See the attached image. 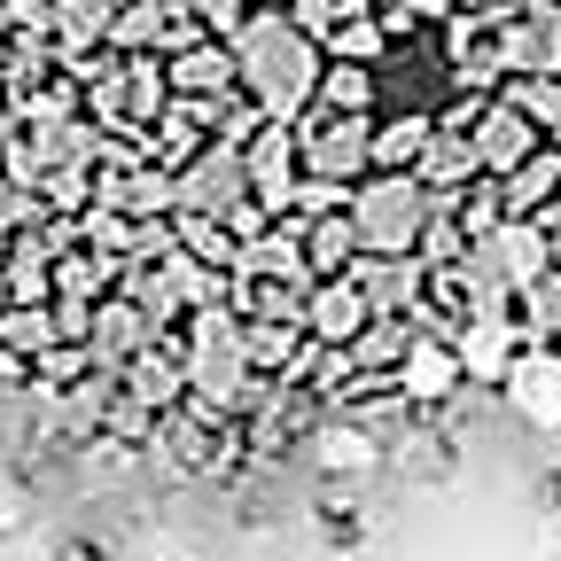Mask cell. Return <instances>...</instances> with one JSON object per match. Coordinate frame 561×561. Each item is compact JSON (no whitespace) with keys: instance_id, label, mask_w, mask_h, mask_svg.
<instances>
[{"instance_id":"1","label":"cell","mask_w":561,"mask_h":561,"mask_svg":"<svg viewBox=\"0 0 561 561\" xmlns=\"http://www.w3.org/2000/svg\"><path fill=\"white\" fill-rule=\"evenodd\" d=\"M234 70H242V94H250L265 117H297V110H312V94H320L328 47H320V32H305L289 9H250V16L234 24Z\"/></svg>"},{"instance_id":"2","label":"cell","mask_w":561,"mask_h":561,"mask_svg":"<svg viewBox=\"0 0 561 561\" xmlns=\"http://www.w3.org/2000/svg\"><path fill=\"white\" fill-rule=\"evenodd\" d=\"M430 180L421 172H367L351 187V227H359V250H413L421 227H430Z\"/></svg>"},{"instance_id":"3","label":"cell","mask_w":561,"mask_h":561,"mask_svg":"<svg viewBox=\"0 0 561 561\" xmlns=\"http://www.w3.org/2000/svg\"><path fill=\"white\" fill-rule=\"evenodd\" d=\"M297 149H305V172L320 180H343L359 187L375 172V117H351V110H297Z\"/></svg>"},{"instance_id":"4","label":"cell","mask_w":561,"mask_h":561,"mask_svg":"<svg viewBox=\"0 0 561 561\" xmlns=\"http://www.w3.org/2000/svg\"><path fill=\"white\" fill-rule=\"evenodd\" d=\"M250 195V164L234 140H203V149L180 164V210H210V219H227V210Z\"/></svg>"},{"instance_id":"5","label":"cell","mask_w":561,"mask_h":561,"mask_svg":"<svg viewBox=\"0 0 561 561\" xmlns=\"http://www.w3.org/2000/svg\"><path fill=\"white\" fill-rule=\"evenodd\" d=\"M500 390H507L515 413L538 421V430H561V343L553 335H523V351H515V367L500 375Z\"/></svg>"},{"instance_id":"6","label":"cell","mask_w":561,"mask_h":561,"mask_svg":"<svg viewBox=\"0 0 561 561\" xmlns=\"http://www.w3.org/2000/svg\"><path fill=\"white\" fill-rule=\"evenodd\" d=\"M94 203L125 210V219H172V210H180V172H164L157 157L102 164V172H94Z\"/></svg>"},{"instance_id":"7","label":"cell","mask_w":561,"mask_h":561,"mask_svg":"<svg viewBox=\"0 0 561 561\" xmlns=\"http://www.w3.org/2000/svg\"><path fill=\"white\" fill-rule=\"evenodd\" d=\"M468 140H476L483 172H515L523 157H538V149H546V125H538L530 110H515L500 87H491V94H483V110H476V125H468Z\"/></svg>"},{"instance_id":"8","label":"cell","mask_w":561,"mask_h":561,"mask_svg":"<svg viewBox=\"0 0 561 561\" xmlns=\"http://www.w3.org/2000/svg\"><path fill=\"white\" fill-rule=\"evenodd\" d=\"M507 70H561V0H515L500 16Z\"/></svg>"},{"instance_id":"9","label":"cell","mask_w":561,"mask_h":561,"mask_svg":"<svg viewBox=\"0 0 561 561\" xmlns=\"http://www.w3.org/2000/svg\"><path fill=\"white\" fill-rule=\"evenodd\" d=\"M164 70H172V94H187V102H219V94H234V87H242V70H234V39H219V32H195L187 47H172V55H164Z\"/></svg>"},{"instance_id":"10","label":"cell","mask_w":561,"mask_h":561,"mask_svg":"<svg viewBox=\"0 0 561 561\" xmlns=\"http://www.w3.org/2000/svg\"><path fill=\"white\" fill-rule=\"evenodd\" d=\"M367 320H375V305H367V289L351 273H320L305 289V335L312 343H343L351 351V335H359Z\"/></svg>"},{"instance_id":"11","label":"cell","mask_w":561,"mask_h":561,"mask_svg":"<svg viewBox=\"0 0 561 561\" xmlns=\"http://www.w3.org/2000/svg\"><path fill=\"white\" fill-rule=\"evenodd\" d=\"M468 382V367H460V351H453V335H413L405 343V359H398V390H405V405H445L453 390Z\"/></svg>"},{"instance_id":"12","label":"cell","mask_w":561,"mask_h":561,"mask_svg":"<svg viewBox=\"0 0 561 561\" xmlns=\"http://www.w3.org/2000/svg\"><path fill=\"white\" fill-rule=\"evenodd\" d=\"M164 328L140 312L125 289H110V297H94V320H87V351H94V367H125L133 351H149Z\"/></svg>"},{"instance_id":"13","label":"cell","mask_w":561,"mask_h":561,"mask_svg":"<svg viewBox=\"0 0 561 561\" xmlns=\"http://www.w3.org/2000/svg\"><path fill=\"white\" fill-rule=\"evenodd\" d=\"M453 351H460L468 382H491V390H500V375L515 367V351H523V320H491V312H476V320L453 335Z\"/></svg>"},{"instance_id":"14","label":"cell","mask_w":561,"mask_h":561,"mask_svg":"<svg viewBox=\"0 0 561 561\" xmlns=\"http://www.w3.org/2000/svg\"><path fill=\"white\" fill-rule=\"evenodd\" d=\"M413 172L430 180V195H453V187H468V180L483 172L476 140H468V125H430V149H421V164H413Z\"/></svg>"},{"instance_id":"15","label":"cell","mask_w":561,"mask_h":561,"mask_svg":"<svg viewBox=\"0 0 561 561\" xmlns=\"http://www.w3.org/2000/svg\"><path fill=\"white\" fill-rule=\"evenodd\" d=\"M320 110H351V117H375L382 110V62H351V55H328L320 70Z\"/></svg>"},{"instance_id":"16","label":"cell","mask_w":561,"mask_h":561,"mask_svg":"<svg viewBox=\"0 0 561 561\" xmlns=\"http://www.w3.org/2000/svg\"><path fill=\"white\" fill-rule=\"evenodd\" d=\"M305 445L320 453V468H328V476H359V468H375V460H382V445H375V430H367L359 413H343V421H320V430H312Z\"/></svg>"},{"instance_id":"17","label":"cell","mask_w":561,"mask_h":561,"mask_svg":"<svg viewBox=\"0 0 561 561\" xmlns=\"http://www.w3.org/2000/svg\"><path fill=\"white\" fill-rule=\"evenodd\" d=\"M430 110H375V172H413L430 149Z\"/></svg>"},{"instance_id":"18","label":"cell","mask_w":561,"mask_h":561,"mask_svg":"<svg viewBox=\"0 0 561 561\" xmlns=\"http://www.w3.org/2000/svg\"><path fill=\"white\" fill-rule=\"evenodd\" d=\"M110 16H117V0H55V55H94L110 47Z\"/></svg>"},{"instance_id":"19","label":"cell","mask_w":561,"mask_h":561,"mask_svg":"<svg viewBox=\"0 0 561 561\" xmlns=\"http://www.w3.org/2000/svg\"><path fill=\"white\" fill-rule=\"evenodd\" d=\"M351 257H359L351 203H343V210H320V219H305V265H312V280H320V273H351Z\"/></svg>"},{"instance_id":"20","label":"cell","mask_w":561,"mask_h":561,"mask_svg":"<svg viewBox=\"0 0 561 561\" xmlns=\"http://www.w3.org/2000/svg\"><path fill=\"white\" fill-rule=\"evenodd\" d=\"M500 187H507V219H530L538 203H553V195H561V149L546 140L538 157H523L515 172H500Z\"/></svg>"},{"instance_id":"21","label":"cell","mask_w":561,"mask_h":561,"mask_svg":"<svg viewBox=\"0 0 561 561\" xmlns=\"http://www.w3.org/2000/svg\"><path fill=\"white\" fill-rule=\"evenodd\" d=\"M421 328L405 320V312H375L359 335H351V367H375V375H398V359H405V343H413Z\"/></svg>"},{"instance_id":"22","label":"cell","mask_w":561,"mask_h":561,"mask_svg":"<svg viewBox=\"0 0 561 561\" xmlns=\"http://www.w3.org/2000/svg\"><path fill=\"white\" fill-rule=\"evenodd\" d=\"M320 47L328 55H351V62H390V32H382L375 9H359V0H351V9L320 32Z\"/></svg>"},{"instance_id":"23","label":"cell","mask_w":561,"mask_h":561,"mask_svg":"<svg viewBox=\"0 0 561 561\" xmlns=\"http://www.w3.org/2000/svg\"><path fill=\"white\" fill-rule=\"evenodd\" d=\"M242 351H250L257 375H289L297 351H305V328H289V320H242Z\"/></svg>"},{"instance_id":"24","label":"cell","mask_w":561,"mask_h":561,"mask_svg":"<svg viewBox=\"0 0 561 561\" xmlns=\"http://www.w3.org/2000/svg\"><path fill=\"white\" fill-rule=\"evenodd\" d=\"M94 203V164H47L39 172V210L47 219H79Z\"/></svg>"},{"instance_id":"25","label":"cell","mask_w":561,"mask_h":561,"mask_svg":"<svg viewBox=\"0 0 561 561\" xmlns=\"http://www.w3.org/2000/svg\"><path fill=\"white\" fill-rule=\"evenodd\" d=\"M515 320H523V335H561V265H546L538 280L515 289Z\"/></svg>"},{"instance_id":"26","label":"cell","mask_w":561,"mask_h":561,"mask_svg":"<svg viewBox=\"0 0 561 561\" xmlns=\"http://www.w3.org/2000/svg\"><path fill=\"white\" fill-rule=\"evenodd\" d=\"M468 242H476V234H468V227L453 219V210H430V227H421L413 257H421V265L437 273V265H460V257H468Z\"/></svg>"},{"instance_id":"27","label":"cell","mask_w":561,"mask_h":561,"mask_svg":"<svg viewBox=\"0 0 561 561\" xmlns=\"http://www.w3.org/2000/svg\"><path fill=\"white\" fill-rule=\"evenodd\" d=\"M32 219H47V210H39V187H24V180L0 172V234H16V227H32Z\"/></svg>"},{"instance_id":"28","label":"cell","mask_w":561,"mask_h":561,"mask_svg":"<svg viewBox=\"0 0 561 561\" xmlns=\"http://www.w3.org/2000/svg\"><path fill=\"white\" fill-rule=\"evenodd\" d=\"M172 9H187L203 32H219V39H234V24L250 16V0H172Z\"/></svg>"},{"instance_id":"29","label":"cell","mask_w":561,"mask_h":561,"mask_svg":"<svg viewBox=\"0 0 561 561\" xmlns=\"http://www.w3.org/2000/svg\"><path fill=\"white\" fill-rule=\"evenodd\" d=\"M343 9H351V0H289V16H297L305 32H328V24H335Z\"/></svg>"},{"instance_id":"30","label":"cell","mask_w":561,"mask_h":561,"mask_svg":"<svg viewBox=\"0 0 561 561\" xmlns=\"http://www.w3.org/2000/svg\"><path fill=\"white\" fill-rule=\"evenodd\" d=\"M320 530H328V546H359V538H367V523L351 515V507H328V515H320Z\"/></svg>"},{"instance_id":"31","label":"cell","mask_w":561,"mask_h":561,"mask_svg":"<svg viewBox=\"0 0 561 561\" xmlns=\"http://www.w3.org/2000/svg\"><path fill=\"white\" fill-rule=\"evenodd\" d=\"M515 9V0H460V16H483V24H500Z\"/></svg>"},{"instance_id":"32","label":"cell","mask_w":561,"mask_h":561,"mask_svg":"<svg viewBox=\"0 0 561 561\" xmlns=\"http://www.w3.org/2000/svg\"><path fill=\"white\" fill-rule=\"evenodd\" d=\"M546 140H553V149H561V117H553V125H546Z\"/></svg>"},{"instance_id":"33","label":"cell","mask_w":561,"mask_h":561,"mask_svg":"<svg viewBox=\"0 0 561 561\" xmlns=\"http://www.w3.org/2000/svg\"><path fill=\"white\" fill-rule=\"evenodd\" d=\"M250 9H289V0H250Z\"/></svg>"},{"instance_id":"34","label":"cell","mask_w":561,"mask_h":561,"mask_svg":"<svg viewBox=\"0 0 561 561\" xmlns=\"http://www.w3.org/2000/svg\"><path fill=\"white\" fill-rule=\"evenodd\" d=\"M164 561H187V553H164Z\"/></svg>"}]
</instances>
